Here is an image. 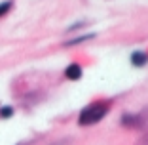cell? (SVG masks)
I'll return each instance as SVG.
<instances>
[{"label": "cell", "mask_w": 148, "mask_h": 145, "mask_svg": "<svg viewBox=\"0 0 148 145\" xmlns=\"http://www.w3.org/2000/svg\"><path fill=\"white\" fill-rule=\"evenodd\" d=\"M91 38H95V35H93V33H89V35H82V36H76L74 40H69V42H66V46L82 44V42H86V40H91Z\"/></svg>", "instance_id": "cell-5"}, {"label": "cell", "mask_w": 148, "mask_h": 145, "mask_svg": "<svg viewBox=\"0 0 148 145\" xmlns=\"http://www.w3.org/2000/svg\"><path fill=\"white\" fill-rule=\"evenodd\" d=\"M65 76L70 78V80H78L80 76H82V67H80L78 63H70L65 69Z\"/></svg>", "instance_id": "cell-4"}, {"label": "cell", "mask_w": 148, "mask_h": 145, "mask_svg": "<svg viewBox=\"0 0 148 145\" xmlns=\"http://www.w3.org/2000/svg\"><path fill=\"white\" fill-rule=\"evenodd\" d=\"M131 63L135 67H144L148 63V56L143 52V50H135V52L131 53Z\"/></svg>", "instance_id": "cell-3"}, {"label": "cell", "mask_w": 148, "mask_h": 145, "mask_svg": "<svg viewBox=\"0 0 148 145\" xmlns=\"http://www.w3.org/2000/svg\"><path fill=\"white\" fill-rule=\"evenodd\" d=\"M146 122H148V113L144 114V111L139 113V114H131V113H123L122 114V124L125 128H140Z\"/></svg>", "instance_id": "cell-2"}, {"label": "cell", "mask_w": 148, "mask_h": 145, "mask_svg": "<svg viewBox=\"0 0 148 145\" xmlns=\"http://www.w3.org/2000/svg\"><path fill=\"white\" fill-rule=\"evenodd\" d=\"M12 114H13V109H12V107L6 105V107H2V109H0V117H2V119H10Z\"/></svg>", "instance_id": "cell-7"}, {"label": "cell", "mask_w": 148, "mask_h": 145, "mask_svg": "<svg viewBox=\"0 0 148 145\" xmlns=\"http://www.w3.org/2000/svg\"><path fill=\"white\" fill-rule=\"evenodd\" d=\"M108 113V105L106 103H91V105H87L86 109L80 113L78 117V124L80 126H91V124L99 122L105 114Z\"/></svg>", "instance_id": "cell-1"}, {"label": "cell", "mask_w": 148, "mask_h": 145, "mask_svg": "<svg viewBox=\"0 0 148 145\" xmlns=\"http://www.w3.org/2000/svg\"><path fill=\"white\" fill-rule=\"evenodd\" d=\"M10 10H12V0H4V2H0V17H4Z\"/></svg>", "instance_id": "cell-6"}, {"label": "cell", "mask_w": 148, "mask_h": 145, "mask_svg": "<svg viewBox=\"0 0 148 145\" xmlns=\"http://www.w3.org/2000/svg\"><path fill=\"white\" fill-rule=\"evenodd\" d=\"M135 145H148V134H144V136L143 137H140V139L139 141H137V143Z\"/></svg>", "instance_id": "cell-8"}]
</instances>
